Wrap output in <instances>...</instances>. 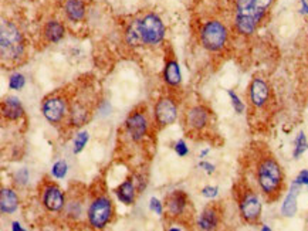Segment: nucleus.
<instances>
[{
  "label": "nucleus",
  "mask_w": 308,
  "mask_h": 231,
  "mask_svg": "<svg viewBox=\"0 0 308 231\" xmlns=\"http://www.w3.org/2000/svg\"><path fill=\"white\" fill-rule=\"evenodd\" d=\"M294 183H297L298 186H301V184H308V170L300 172V174L297 176V179H295Z\"/></svg>",
  "instance_id": "nucleus-31"
},
{
  "label": "nucleus",
  "mask_w": 308,
  "mask_h": 231,
  "mask_svg": "<svg viewBox=\"0 0 308 231\" xmlns=\"http://www.w3.org/2000/svg\"><path fill=\"white\" fill-rule=\"evenodd\" d=\"M2 115L8 121H19L24 116V109L17 98L8 97L2 102Z\"/></svg>",
  "instance_id": "nucleus-21"
},
{
  "label": "nucleus",
  "mask_w": 308,
  "mask_h": 231,
  "mask_svg": "<svg viewBox=\"0 0 308 231\" xmlns=\"http://www.w3.org/2000/svg\"><path fill=\"white\" fill-rule=\"evenodd\" d=\"M60 10L61 8H58V10L50 9V12L42 13V17L37 23V34H38L40 44H44V45L57 44L58 41H61L64 38L65 31H67L64 23L65 17L64 15H58Z\"/></svg>",
  "instance_id": "nucleus-14"
},
{
  "label": "nucleus",
  "mask_w": 308,
  "mask_h": 231,
  "mask_svg": "<svg viewBox=\"0 0 308 231\" xmlns=\"http://www.w3.org/2000/svg\"><path fill=\"white\" fill-rule=\"evenodd\" d=\"M150 209L153 210L157 214H164V206H162L157 199H152V200H150Z\"/></svg>",
  "instance_id": "nucleus-32"
},
{
  "label": "nucleus",
  "mask_w": 308,
  "mask_h": 231,
  "mask_svg": "<svg viewBox=\"0 0 308 231\" xmlns=\"http://www.w3.org/2000/svg\"><path fill=\"white\" fill-rule=\"evenodd\" d=\"M165 216L169 223L192 225L195 220V209L190 197L183 190H173L165 196L164 200Z\"/></svg>",
  "instance_id": "nucleus-12"
},
{
  "label": "nucleus",
  "mask_w": 308,
  "mask_h": 231,
  "mask_svg": "<svg viewBox=\"0 0 308 231\" xmlns=\"http://www.w3.org/2000/svg\"><path fill=\"white\" fill-rule=\"evenodd\" d=\"M121 33L124 43L129 47L148 49L164 43L166 29L157 12L142 9L121 23Z\"/></svg>",
  "instance_id": "nucleus-4"
},
{
  "label": "nucleus",
  "mask_w": 308,
  "mask_h": 231,
  "mask_svg": "<svg viewBox=\"0 0 308 231\" xmlns=\"http://www.w3.org/2000/svg\"><path fill=\"white\" fill-rule=\"evenodd\" d=\"M183 129L187 136L194 139L209 136L212 126L215 123L213 111L205 102H189L182 114Z\"/></svg>",
  "instance_id": "nucleus-10"
},
{
  "label": "nucleus",
  "mask_w": 308,
  "mask_h": 231,
  "mask_svg": "<svg viewBox=\"0 0 308 231\" xmlns=\"http://www.w3.org/2000/svg\"><path fill=\"white\" fill-rule=\"evenodd\" d=\"M19 206V197L16 195L15 190L8 188L2 189L0 193V209L3 214H12L17 210Z\"/></svg>",
  "instance_id": "nucleus-23"
},
{
  "label": "nucleus",
  "mask_w": 308,
  "mask_h": 231,
  "mask_svg": "<svg viewBox=\"0 0 308 231\" xmlns=\"http://www.w3.org/2000/svg\"><path fill=\"white\" fill-rule=\"evenodd\" d=\"M229 95H230V98H232V102H233V107H235V109H236L239 114H240V112H243L244 105H243V102L239 100V97H237L233 91H229Z\"/></svg>",
  "instance_id": "nucleus-29"
},
{
  "label": "nucleus",
  "mask_w": 308,
  "mask_h": 231,
  "mask_svg": "<svg viewBox=\"0 0 308 231\" xmlns=\"http://www.w3.org/2000/svg\"><path fill=\"white\" fill-rule=\"evenodd\" d=\"M307 137L304 135V132H300L298 136L295 139V149H294V156L298 158L300 155H302L304 152L307 151Z\"/></svg>",
  "instance_id": "nucleus-25"
},
{
  "label": "nucleus",
  "mask_w": 308,
  "mask_h": 231,
  "mask_svg": "<svg viewBox=\"0 0 308 231\" xmlns=\"http://www.w3.org/2000/svg\"><path fill=\"white\" fill-rule=\"evenodd\" d=\"M175 151H176V153H178L179 156H185L187 152H189V149H187L186 144H185L183 141H179V142L176 144V146H175Z\"/></svg>",
  "instance_id": "nucleus-30"
},
{
  "label": "nucleus",
  "mask_w": 308,
  "mask_h": 231,
  "mask_svg": "<svg viewBox=\"0 0 308 231\" xmlns=\"http://www.w3.org/2000/svg\"><path fill=\"white\" fill-rule=\"evenodd\" d=\"M26 84V80L22 74H13L10 78H9V87L12 89H22Z\"/></svg>",
  "instance_id": "nucleus-28"
},
{
  "label": "nucleus",
  "mask_w": 308,
  "mask_h": 231,
  "mask_svg": "<svg viewBox=\"0 0 308 231\" xmlns=\"http://www.w3.org/2000/svg\"><path fill=\"white\" fill-rule=\"evenodd\" d=\"M190 31L196 44L212 56H226L236 41L223 0H194L190 5Z\"/></svg>",
  "instance_id": "nucleus-1"
},
{
  "label": "nucleus",
  "mask_w": 308,
  "mask_h": 231,
  "mask_svg": "<svg viewBox=\"0 0 308 231\" xmlns=\"http://www.w3.org/2000/svg\"><path fill=\"white\" fill-rule=\"evenodd\" d=\"M307 41H308V37H307Z\"/></svg>",
  "instance_id": "nucleus-35"
},
{
  "label": "nucleus",
  "mask_w": 308,
  "mask_h": 231,
  "mask_svg": "<svg viewBox=\"0 0 308 231\" xmlns=\"http://www.w3.org/2000/svg\"><path fill=\"white\" fill-rule=\"evenodd\" d=\"M65 20L70 23H81L86 20L87 0H58Z\"/></svg>",
  "instance_id": "nucleus-20"
},
{
  "label": "nucleus",
  "mask_w": 308,
  "mask_h": 231,
  "mask_svg": "<svg viewBox=\"0 0 308 231\" xmlns=\"http://www.w3.org/2000/svg\"><path fill=\"white\" fill-rule=\"evenodd\" d=\"M114 214V202L109 196L107 184L101 179H97L88 188L87 224L94 230H102L112 221Z\"/></svg>",
  "instance_id": "nucleus-7"
},
{
  "label": "nucleus",
  "mask_w": 308,
  "mask_h": 231,
  "mask_svg": "<svg viewBox=\"0 0 308 231\" xmlns=\"http://www.w3.org/2000/svg\"><path fill=\"white\" fill-rule=\"evenodd\" d=\"M88 142V132H81L74 139V153H80Z\"/></svg>",
  "instance_id": "nucleus-27"
},
{
  "label": "nucleus",
  "mask_w": 308,
  "mask_h": 231,
  "mask_svg": "<svg viewBox=\"0 0 308 231\" xmlns=\"http://www.w3.org/2000/svg\"><path fill=\"white\" fill-rule=\"evenodd\" d=\"M164 81L169 88L176 89L180 85V68L173 50L168 45L165 49V68H164Z\"/></svg>",
  "instance_id": "nucleus-19"
},
{
  "label": "nucleus",
  "mask_w": 308,
  "mask_h": 231,
  "mask_svg": "<svg viewBox=\"0 0 308 231\" xmlns=\"http://www.w3.org/2000/svg\"><path fill=\"white\" fill-rule=\"evenodd\" d=\"M201 167H205L206 170H208L209 173H212L213 170H215V166H212L210 163H206V162H202L201 163Z\"/></svg>",
  "instance_id": "nucleus-34"
},
{
  "label": "nucleus",
  "mask_w": 308,
  "mask_h": 231,
  "mask_svg": "<svg viewBox=\"0 0 308 231\" xmlns=\"http://www.w3.org/2000/svg\"><path fill=\"white\" fill-rule=\"evenodd\" d=\"M29 38L24 20L19 15H3L0 23V56L5 68H16L27 60Z\"/></svg>",
  "instance_id": "nucleus-5"
},
{
  "label": "nucleus",
  "mask_w": 308,
  "mask_h": 231,
  "mask_svg": "<svg viewBox=\"0 0 308 231\" xmlns=\"http://www.w3.org/2000/svg\"><path fill=\"white\" fill-rule=\"evenodd\" d=\"M70 109V88H60L49 94L42 102V112L44 118L54 126L67 122Z\"/></svg>",
  "instance_id": "nucleus-13"
},
{
  "label": "nucleus",
  "mask_w": 308,
  "mask_h": 231,
  "mask_svg": "<svg viewBox=\"0 0 308 231\" xmlns=\"http://www.w3.org/2000/svg\"><path fill=\"white\" fill-rule=\"evenodd\" d=\"M152 121L149 118L148 107L146 105H138L132 109L125 119L124 123V133L134 144L142 142L145 137L149 135Z\"/></svg>",
  "instance_id": "nucleus-15"
},
{
  "label": "nucleus",
  "mask_w": 308,
  "mask_h": 231,
  "mask_svg": "<svg viewBox=\"0 0 308 231\" xmlns=\"http://www.w3.org/2000/svg\"><path fill=\"white\" fill-rule=\"evenodd\" d=\"M257 189L251 184L244 176H240L233 184V199L237 204L239 214L243 223L257 225L261 217V200Z\"/></svg>",
  "instance_id": "nucleus-9"
},
{
  "label": "nucleus",
  "mask_w": 308,
  "mask_h": 231,
  "mask_svg": "<svg viewBox=\"0 0 308 231\" xmlns=\"http://www.w3.org/2000/svg\"><path fill=\"white\" fill-rule=\"evenodd\" d=\"M267 203L280 200L286 190V173L273 151L256 141L243 156V174Z\"/></svg>",
  "instance_id": "nucleus-2"
},
{
  "label": "nucleus",
  "mask_w": 308,
  "mask_h": 231,
  "mask_svg": "<svg viewBox=\"0 0 308 231\" xmlns=\"http://www.w3.org/2000/svg\"><path fill=\"white\" fill-rule=\"evenodd\" d=\"M98 89L91 78L83 77L74 87L70 88V109L67 125L72 129H80L93 118L95 109L98 108Z\"/></svg>",
  "instance_id": "nucleus-6"
},
{
  "label": "nucleus",
  "mask_w": 308,
  "mask_h": 231,
  "mask_svg": "<svg viewBox=\"0 0 308 231\" xmlns=\"http://www.w3.org/2000/svg\"><path fill=\"white\" fill-rule=\"evenodd\" d=\"M224 207L222 202H212L203 209L198 220V225L201 230H216L223 221Z\"/></svg>",
  "instance_id": "nucleus-18"
},
{
  "label": "nucleus",
  "mask_w": 308,
  "mask_h": 231,
  "mask_svg": "<svg viewBox=\"0 0 308 231\" xmlns=\"http://www.w3.org/2000/svg\"><path fill=\"white\" fill-rule=\"evenodd\" d=\"M300 193V189H298V184L294 183L291 190L288 192L286 200L283 203V207H281V211L286 217H291L295 214L297 211V196Z\"/></svg>",
  "instance_id": "nucleus-24"
},
{
  "label": "nucleus",
  "mask_w": 308,
  "mask_h": 231,
  "mask_svg": "<svg viewBox=\"0 0 308 231\" xmlns=\"http://www.w3.org/2000/svg\"><path fill=\"white\" fill-rule=\"evenodd\" d=\"M202 195L205 196V197H209V199H213V197H216V195H217V188L208 186V188H205L202 190Z\"/></svg>",
  "instance_id": "nucleus-33"
},
{
  "label": "nucleus",
  "mask_w": 308,
  "mask_h": 231,
  "mask_svg": "<svg viewBox=\"0 0 308 231\" xmlns=\"http://www.w3.org/2000/svg\"><path fill=\"white\" fill-rule=\"evenodd\" d=\"M135 181L136 180H134L132 177H128L127 180L122 181L121 184L115 189V193L118 196L120 202L127 204V206H129V204H132V203L135 202L136 193H139V192H136L138 189H136L135 186Z\"/></svg>",
  "instance_id": "nucleus-22"
},
{
  "label": "nucleus",
  "mask_w": 308,
  "mask_h": 231,
  "mask_svg": "<svg viewBox=\"0 0 308 231\" xmlns=\"http://www.w3.org/2000/svg\"><path fill=\"white\" fill-rule=\"evenodd\" d=\"M38 200L46 211L53 214H61L65 204V193L58 188L57 183L44 177L38 184Z\"/></svg>",
  "instance_id": "nucleus-16"
},
{
  "label": "nucleus",
  "mask_w": 308,
  "mask_h": 231,
  "mask_svg": "<svg viewBox=\"0 0 308 231\" xmlns=\"http://www.w3.org/2000/svg\"><path fill=\"white\" fill-rule=\"evenodd\" d=\"M178 119V102L171 94L159 97L153 105V123L158 129L172 125Z\"/></svg>",
  "instance_id": "nucleus-17"
},
{
  "label": "nucleus",
  "mask_w": 308,
  "mask_h": 231,
  "mask_svg": "<svg viewBox=\"0 0 308 231\" xmlns=\"http://www.w3.org/2000/svg\"><path fill=\"white\" fill-rule=\"evenodd\" d=\"M51 174L56 179H63L67 174V162L64 160H58L57 163H54V166L51 169Z\"/></svg>",
  "instance_id": "nucleus-26"
},
{
  "label": "nucleus",
  "mask_w": 308,
  "mask_h": 231,
  "mask_svg": "<svg viewBox=\"0 0 308 231\" xmlns=\"http://www.w3.org/2000/svg\"><path fill=\"white\" fill-rule=\"evenodd\" d=\"M87 209H88V189L84 184H71L65 192V204L61 211V217L68 225L77 227L87 224Z\"/></svg>",
  "instance_id": "nucleus-11"
},
{
  "label": "nucleus",
  "mask_w": 308,
  "mask_h": 231,
  "mask_svg": "<svg viewBox=\"0 0 308 231\" xmlns=\"http://www.w3.org/2000/svg\"><path fill=\"white\" fill-rule=\"evenodd\" d=\"M274 95L268 81L261 75H254L247 88V111L251 125L265 123L270 119Z\"/></svg>",
  "instance_id": "nucleus-8"
},
{
  "label": "nucleus",
  "mask_w": 308,
  "mask_h": 231,
  "mask_svg": "<svg viewBox=\"0 0 308 231\" xmlns=\"http://www.w3.org/2000/svg\"><path fill=\"white\" fill-rule=\"evenodd\" d=\"M237 38H250L263 27L277 0H223Z\"/></svg>",
  "instance_id": "nucleus-3"
}]
</instances>
